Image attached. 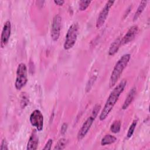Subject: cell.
Returning <instances> with one entry per match:
<instances>
[{"label": "cell", "mask_w": 150, "mask_h": 150, "mask_svg": "<svg viewBox=\"0 0 150 150\" xmlns=\"http://www.w3.org/2000/svg\"><path fill=\"white\" fill-rule=\"evenodd\" d=\"M135 95H136V88L133 87L131 89V90L128 93V96H127L125 100V101L122 106V110H125L129 106V105L131 104V103L134 100V98Z\"/></svg>", "instance_id": "7c38bea8"}, {"label": "cell", "mask_w": 150, "mask_h": 150, "mask_svg": "<svg viewBox=\"0 0 150 150\" xmlns=\"http://www.w3.org/2000/svg\"><path fill=\"white\" fill-rule=\"evenodd\" d=\"M62 16L57 14L56 15L52 21V29H51V38L53 41H57L60 36V30L62 27Z\"/></svg>", "instance_id": "52a82bcc"}, {"label": "cell", "mask_w": 150, "mask_h": 150, "mask_svg": "<svg viewBox=\"0 0 150 150\" xmlns=\"http://www.w3.org/2000/svg\"><path fill=\"white\" fill-rule=\"evenodd\" d=\"M114 3V1H108L105 4L104 8L100 11L96 21V28H101L104 23L108 15L111 7L113 5Z\"/></svg>", "instance_id": "ba28073f"}, {"label": "cell", "mask_w": 150, "mask_h": 150, "mask_svg": "<svg viewBox=\"0 0 150 150\" xmlns=\"http://www.w3.org/2000/svg\"><path fill=\"white\" fill-rule=\"evenodd\" d=\"M121 45V41L120 38H117L110 45L108 49V54L110 56L114 55L119 50Z\"/></svg>", "instance_id": "4fadbf2b"}, {"label": "cell", "mask_w": 150, "mask_h": 150, "mask_svg": "<svg viewBox=\"0 0 150 150\" xmlns=\"http://www.w3.org/2000/svg\"><path fill=\"white\" fill-rule=\"evenodd\" d=\"M30 122L38 131H41L43 127V115L39 110H35L30 114Z\"/></svg>", "instance_id": "8992f818"}, {"label": "cell", "mask_w": 150, "mask_h": 150, "mask_svg": "<svg viewBox=\"0 0 150 150\" xmlns=\"http://www.w3.org/2000/svg\"><path fill=\"white\" fill-rule=\"evenodd\" d=\"M146 4H147V1H142L140 2V4L139 5V6L137 8V11L135 12L134 18H133V21H135V20H137L138 19V18L140 16V15L142 13V12H143V11L144 10L146 6Z\"/></svg>", "instance_id": "9a60e30c"}, {"label": "cell", "mask_w": 150, "mask_h": 150, "mask_svg": "<svg viewBox=\"0 0 150 150\" xmlns=\"http://www.w3.org/2000/svg\"><path fill=\"white\" fill-rule=\"evenodd\" d=\"M138 32V26H137V25L132 26L128 29V30L125 33V35L123 36L122 39H121V45H125V44L129 43V42L132 41L135 37Z\"/></svg>", "instance_id": "30bf717a"}, {"label": "cell", "mask_w": 150, "mask_h": 150, "mask_svg": "<svg viewBox=\"0 0 150 150\" xmlns=\"http://www.w3.org/2000/svg\"><path fill=\"white\" fill-rule=\"evenodd\" d=\"M52 144H53V140L52 139H49L47 142L45 144L44 148H43V150H49V149H50Z\"/></svg>", "instance_id": "603a6c76"}, {"label": "cell", "mask_w": 150, "mask_h": 150, "mask_svg": "<svg viewBox=\"0 0 150 150\" xmlns=\"http://www.w3.org/2000/svg\"><path fill=\"white\" fill-rule=\"evenodd\" d=\"M39 143V138L37 135V132L35 129H34L29 139V141L27 144L28 150H35L37 149Z\"/></svg>", "instance_id": "8fae6325"}, {"label": "cell", "mask_w": 150, "mask_h": 150, "mask_svg": "<svg viewBox=\"0 0 150 150\" xmlns=\"http://www.w3.org/2000/svg\"><path fill=\"white\" fill-rule=\"evenodd\" d=\"M131 58V54L129 53L124 54L122 55L120 59L116 63L113 70L111 73L110 79V87H113L118 80L120 77L123 70L127 67L128 63Z\"/></svg>", "instance_id": "7a4b0ae2"}, {"label": "cell", "mask_w": 150, "mask_h": 150, "mask_svg": "<svg viewBox=\"0 0 150 150\" xmlns=\"http://www.w3.org/2000/svg\"><path fill=\"white\" fill-rule=\"evenodd\" d=\"M28 103H29V99L27 95L26 94V93H22L21 95V107L22 108H24L28 104Z\"/></svg>", "instance_id": "ffe728a7"}, {"label": "cell", "mask_w": 150, "mask_h": 150, "mask_svg": "<svg viewBox=\"0 0 150 150\" xmlns=\"http://www.w3.org/2000/svg\"><path fill=\"white\" fill-rule=\"evenodd\" d=\"M67 124L66 123H64L62 127H61V133L62 134H64V133H66V131H67Z\"/></svg>", "instance_id": "cb8c5ba5"}, {"label": "cell", "mask_w": 150, "mask_h": 150, "mask_svg": "<svg viewBox=\"0 0 150 150\" xmlns=\"http://www.w3.org/2000/svg\"><path fill=\"white\" fill-rule=\"evenodd\" d=\"M117 140V138L112 135L108 134L105 135L101 141V145L103 146L106 145H110L114 142H115Z\"/></svg>", "instance_id": "5bb4252c"}, {"label": "cell", "mask_w": 150, "mask_h": 150, "mask_svg": "<svg viewBox=\"0 0 150 150\" xmlns=\"http://www.w3.org/2000/svg\"><path fill=\"white\" fill-rule=\"evenodd\" d=\"M91 2V1H80L79 2V9L80 11H84L86 10L90 3Z\"/></svg>", "instance_id": "d6986e66"}, {"label": "cell", "mask_w": 150, "mask_h": 150, "mask_svg": "<svg viewBox=\"0 0 150 150\" xmlns=\"http://www.w3.org/2000/svg\"><path fill=\"white\" fill-rule=\"evenodd\" d=\"M0 149L1 150H8V143H7V141H6L5 138L3 139L2 142H1V145Z\"/></svg>", "instance_id": "7402d4cb"}, {"label": "cell", "mask_w": 150, "mask_h": 150, "mask_svg": "<svg viewBox=\"0 0 150 150\" xmlns=\"http://www.w3.org/2000/svg\"><path fill=\"white\" fill-rule=\"evenodd\" d=\"M67 143V141L65 138H61L60 139L56 146L54 148V149H64Z\"/></svg>", "instance_id": "e0dca14e"}, {"label": "cell", "mask_w": 150, "mask_h": 150, "mask_svg": "<svg viewBox=\"0 0 150 150\" xmlns=\"http://www.w3.org/2000/svg\"><path fill=\"white\" fill-rule=\"evenodd\" d=\"M11 32V24L10 21H6L4 25L2 30L1 37V46L2 48L4 47L8 43Z\"/></svg>", "instance_id": "9c48e42d"}, {"label": "cell", "mask_w": 150, "mask_h": 150, "mask_svg": "<svg viewBox=\"0 0 150 150\" xmlns=\"http://www.w3.org/2000/svg\"><path fill=\"white\" fill-rule=\"evenodd\" d=\"M100 108H101V105L99 104H96L94 107L93 111L91 112V115L86 120V121L83 123L81 128L79 131V132L77 134V139L79 141L81 140L87 134L94 121L95 120L96 117L97 116V114Z\"/></svg>", "instance_id": "3957f363"}, {"label": "cell", "mask_w": 150, "mask_h": 150, "mask_svg": "<svg viewBox=\"0 0 150 150\" xmlns=\"http://www.w3.org/2000/svg\"><path fill=\"white\" fill-rule=\"evenodd\" d=\"M54 2L55 4H56L57 5H59V6H62L64 3V1H62V0H54Z\"/></svg>", "instance_id": "d4e9b609"}, {"label": "cell", "mask_w": 150, "mask_h": 150, "mask_svg": "<svg viewBox=\"0 0 150 150\" xmlns=\"http://www.w3.org/2000/svg\"><path fill=\"white\" fill-rule=\"evenodd\" d=\"M96 77H95V76H93V77L89 80L88 83H87V87H86V90H87V91H89V90H90L91 87H92V86H93V84H94V81H96Z\"/></svg>", "instance_id": "44dd1931"}, {"label": "cell", "mask_w": 150, "mask_h": 150, "mask_svg": "<svg viewBox=\"0 0 150 150\" xmlns=\"http://www.w3.org/2000/svg\"><path fill=\"white\" fill-rule=\"evenodd\" d=\"M126 85L127 81L126 80L124 79L121 81L120 83L117 84L111 92L99 116V118L101 121L104 120L107 117L109 113L111 112L117 101H118L120 96L123 92Z\"/></svg>", "instance_id": "6da1fadb"}, {"label": "cell", "mask_w": 150, "mask_h": 150, "mask_svg": "<svg viewBox=\"0 0 150 150\" xmlns=\"http://www.w3.org/2000/svg\"><path fill=\"white\" fill-rule=\"evenodd\" d=\"M121 123L120 120H115L111 125V127H110L111 131L115 134L119 132L121 129Z\"/></svg>", "instance_id": "2e32d148"}, {"label": "cell", "mask_w": 150, "mask_h": 150, "mask_svg": "<svg viewBox=\"0 0 150 150\" xmlns=\"http://www.w3.org/2000/svg\"><path fill=\"white\" fill-rule=\"evenodd\" d=\"M28 70L25 63H20L16 70V77L15 82V86L17 90H21L25 86L28 81Z\"/></svg>", "instance_id": "5b68a950"}, {"label": "cell", "mask_w": 150, "mask_h": 150, "mask_svg": "<svg viewBox=\"0 0 150 150\" xmlns=\"http://www.w3.org/2000/svg\"><path fill=\"white\" fill-rule=\"evenodd\" d=\"M137 120H135L131 124V125H130L129 129H128V132H127V137L128 138H129L130 137H131V136L132 135L134 132V130H135V128L137 126Z\"/></svg>", "instance_id": "ac0fdd59"}, {"label": "cell", "mask_w": 150, "mask_h": 150, "mask_svg": "<svg viewBox=\"0 0 150 150\" xmlns=\"http://www.w3.org/2000/svg\"><path fill=\"white\" fill-rule=\"evenodd\" d=\"M79 34V25L77 23H73L69 28L66 35L63 47L65 50L72 48L75 45Z\"/></svg>", "instance_id": "277c9868"}]
</instances>
